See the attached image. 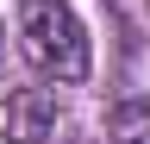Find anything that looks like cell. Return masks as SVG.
<instances>
[{
    "label": "cell",
    "mask_w": 150,
    "mask_h": 144,
    "mask_svg": "<svg viewBox=\"0 0 150 144\" xmlns=\"http://www.w3.org/2000/svg\"><path fill=\"white\" fill-rule=\"evenodd\" d=\"M19 44L25 63L50 82H88V31L75 19L69 0H31L19 19Z\"/></svg>",
    "instance_id": "6da1fadb"
},
{
    "label": "cell",
    "mask_w": 150,
    "mask_h": 144,
    "mask_svg": "<svg viewBox=\"0 0 150 144\" xmlns=\"http://www.w3.org/2000/svg\"><path fill=\"white\" fill-rule=\"evenodd\" d=\"M0 132H6V144H44L56 132V94L50 88H13L0 100Z\"/></svg>",
    "instance_id": "7a4b0ae2"
},
{
    "label": "cell",
    "mask_w": 150,
    "mask_h": 144,
    "mask_svg": "<svg viewBox=\"0 0 150 144\" xmlns=\"http://www.w3.org/2000/svg\"><path fill=\"white\" fill-rule=\"evenodd\" d=\"M106 144H150V94L112 106V119H106Z\"/></svg>",
    "instance_id": "3957f363"
}]
</instances>
